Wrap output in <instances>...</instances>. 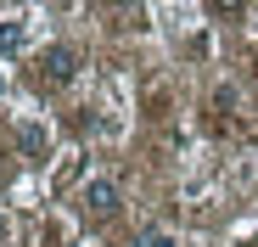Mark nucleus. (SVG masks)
I'll use <instances>...</instances> for the list:
<instances>
[{
	"mask_svg": "<svg viewBox=\"0 0 258 247\" xmlns=\"http://www.w3.org/2000/svg\"><path fill=\"white\" fill-rule=\"evenodd\" d=\"M17 51H23V23L6 17V23H0V56H17Z\"/></svg>",
	"mask_w": 258,
	"mask_h": 247,
	"instance_id": "nucleus-4",
	"label": "nucleus"
},
{
	"mask_svg": "<svg viewBox=\"0 0 258 247\" xmlns=\"http://www.w3.org/2000/svg\"><path fill=\"white\" fill-rule=\"evenodd\" d=\"M39 68H45V79H51V85H68V79L79 73V51H73V45H45Z\"/></svg>",
	"mask_w": 258,
	"mask_h": 247,
	"instance_id": "nucleus-2",
	"label": "nucleus"
},
{
	"mask_svg": "<svg viewBox=\"0 0 258 247\" xmlns=\"http://www.w3.org/2000/svg\"><path fill=\"white\" fill-rule=\"evenodd\" d=\"M6 230H12V219H6V208H0V241H6Z\"/></svg>",
	"mask_w": 258,
	"mask_h": 247,
	"instance_id": "nucleus-6",
	"label": "nucleus"
},
{
	"mask_svg": "<svg viewBox=\"0 0 258 247\" xmlns=\"http://www.w3.org/2000/svg\"><path fill=\"white\" fill-rule=\"evenodd\" d=\"M79 202H84V214H112L118 202H123V191H118L112 174H90V180L79 186Z\"/></svg>",
	"mask_w": 258,
	"mask_h": 247,
	"instance_id": "nucleus-1",
	"label": "nucleus"
},
{
	"mask_svg": "<svg viewBox=\"0 0 258 247\" xmlns=\"http://www.w3.org/2000/svg\"><path fill=\"white\" fill-rule=\"evenodd\" d=\"M17 146H23V157H45V146H51L45 124H23V130H17Z\"/></svg>",
	"mask_w": 258,
	"mask_h": 247,
	"instance_id": "nucleus-3",
	"label": "nucleus"
},
{
	"mask_svg": "<svg viewBox=\"0 0 258 247\" xmlns=\"http://www.w3.org/2000/svg\"><path fill=\"white\" fill-rule=\"evenodd\" d=\"M146 247H180V241H174V236H152Z\"/></svg>",
	"mask_w": 258,
	"mask_h": 247,
	"instance_id": "nucleus-5",
	"label": "nucleus"
}]
</instances>
